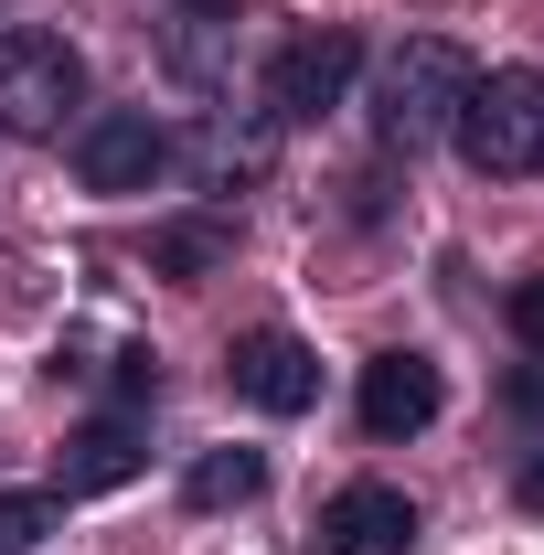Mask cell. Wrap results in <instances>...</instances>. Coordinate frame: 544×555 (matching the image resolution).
Instances as JSON below:
<instances>
[{"instance_id":"cell-1","label":"cell","mask_w":544,"mask_h":555,"mask_svg":"<svg viewBox=\"0 0 544 555\" xmlns=\"http://www.w3.org/2000/svg\"><path fill=\"white\" fill-rule=\"evenodd\" d=\"M470 75H480V65L459 54V43H438V33L396 43L385 75H374V139H385V150H427V139H449V129H459Z\"/></svg>"},{"instance_id":"cell-2","label":"cell","mask_w":544,"mask_h":555,"mask_svg":"<svg viewBox=\"0 0 544 555\" xmlns=\"http://www.w3.org/2000/svg\"><path fill=\"white\" fill-rule=\"evenodd\" d=\"M459 160L491 171V182H534L544 171V75L534 65H502V75H470L459 96Z\"/></svg>"},{"instance_id":"cell-3","label":"cell","mask_w":544,"mask_h":555,"mask_svg":"<svg viewBox=\"0 0 544 555\" xmlns=\"http://www.w3.org/2000/svg\"><path fill=\"white\" fill-rule=\"evenodd\" d=\"M86 107V54L43 22L0 33V129L11 139H65V118Z\"/></svg>"},{"instance_id":"cell-4","label":"cell","mask_w":544,"mask_h":555,"mask_svg":"<svg viewBox=\"0 0 544 555\" xmlns=\"http://www.w3.org/2000/svg\"><path fill=\"white\" fill-rule=\"evenodd\" d=\"M160 171H171V129L150 107H107V118L75 129V182L86 193H150Z\"/></svg>"},{"instance_id":"cell-5","label":"cell","mask_w":544,"mask_h":555,"mask_svg":"<svg viewBox=\"0 0 544 555\" xmlns=\"http://www.w3.org/2000/svg\"><path fill=\"white\" fill-rule=\"evenodd\" d=\"M352 75H363V43L352 33H299L288 54L268 65V118H288V129H310V118H332L341 96H352Z\"/></svg>"},{"instance_id":"cell-6","label":"cell","mask_w":544,"mask_h":555,"mask_svg":"<svg viewBox=\"0 0 544 555\" xmlns=\"http://www.w3.org/2000/svg\"><path fill=\"white\" fill-rule=\"evenodd\" d=\"M224 385L246 406H268V416H299V406H321V352L299 343V332H246V343L224 352Z\"/></svg>"},{"instance_id":"cell-7","label":"cell","mask_w":544,"mask_h":555,"mask_svg":"<svg viewBox=\"0 0 544 555\" xmlns=\"http://www.w3.org/2000/svg\"><path fill=\"white\" fill-rule=\"evenodd\" d=\"M438 406H449V385H438L427 352H374L363 363V438H416V427H438Z\"/></svg>"},{"instance_id":"cell-8","label":"cell","mask_w":544,"mask_h":555,"mask_svg":"<svg viewBox=\"0 0 544 555\" xmlns=\"http://www.w3.org/2000/svg\"><path fill=\"white\" fill-rule=\"evenodd\" d=\"M321 545L332 555H406L416 545V502L385 491V481H352V491L321 502Z\"/></svg>"},{"instance_id":"cell-9","label":"cell","mask_w":544,"mask_h":555,"mask_svg":"<svg viewBox=\"0 0 544 555\" xmlns=\"http://www.w3.org/2000/svg\"><path fill=\"white\" fill-rule=\"evenodd\" d=\"M139 460H150V449H139V406H107V416H86L65 449H54V491H65V502L75 491H118Z\"/></svg>"},{"instance_id":"cell-10","label":"cell","mask_w":544,"mask_h":555,"mask_svg":"<svg viewBox=\"0 0 544 555\" xmlns=\"http://www.w3.org/2000/svg\"><path fill=\"white\" fill-rule=\"evenodd\" d=\"M182 491H193V513H235V502H257V491H268V460H257V449H204Z\"/></svg>"},{"instance_id":"cell-11","label":"cell","mask_w":544,"mask_h":555,"mask_svg":"<svg viewBox=\"0 0 544 555\" xmlns=\"http://www.w3.org/2000/svg\"><path fill=\"white\" fill-rule=\"evenodd\" d=\"M224 246H235V235H224L213 214H182V224H160V235H150V268H160V278H204Z\"/></svg>"},{"instance_id":"cell-12","label":"cell","mask_w":544,"mask_h":555,"mask_svg":"<svg viewBox=\"0 0 544 555\" xmlns=\"http://www.w3.org/2000/svg\"><path fill=\"white\" fill-rule=\"evenodd\" d=\"M43 534H65V491H0V555L43 545Z\"/></svg>"},{"instance_id":"cell-13","label":"cell","mask_w":544,"mask_h":555,"mask_svg":"<svg viewBox=\"0 0 544 555\" xmlns=\"http://www.w3.org/2000/svg\"><path fill=\"white\" fill-rule=\"evenodd\" d=\"M513 332L544 352V278H523V288H513Z\"/></svg>"},{"instance_id":"cell-14","label":"cell","mask_w":544,"mask_h":555,"mask_svg":"<svg viewBox=\"0 0 544 555\" xmlns=\"http://www.w3.org/2000/svg\"><path fill=\"white\" fill-rule=\"evenodd\" d=\"M523 513H544V449L523 460Z\"/></svg>"}]
</instances>
